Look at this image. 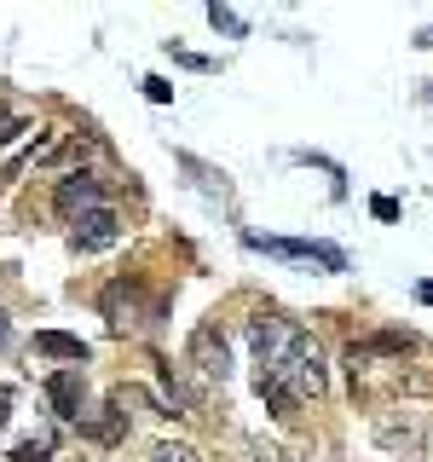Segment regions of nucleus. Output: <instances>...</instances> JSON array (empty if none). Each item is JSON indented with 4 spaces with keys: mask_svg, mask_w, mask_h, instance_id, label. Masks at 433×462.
<instances>
[{
    "mask_svg": "<svg viewBox=\"0 0 433 462\" xmlns=\"http://www.w3.org/2000/svg\"><path fill=\"white\" fill-rule=\"evenodd\" d=\"M260 375H278V382L289 387L295 399H318L329 387V370H324V353H318V341L307 336V329H295V341H289V353L278 358L272 370H260Z\"/></svg>",
    "mask_w": 433,
    "mask_h": 462,
    "instance_id": "obj_1",
    "label": "nucleus"
},
{
    "mask_svg": "<svg viewBox=\"0 0 433 462\" xmlns=\"http://www.w3.org/2000/svg\"><path fill=\"white\" fill-rule=\"evenodd\" d=\"M76 249L81 254H105V249H115L122 243V214L110 208V202H98V208H87V214H76Z\"/></svg>",
    "mask_w": 433,
    "mask_h": 462,
    "instance_id": "obj_2",
    "label": "nucleus"
},
{
    "mask_svg": "<svg viewBox=\"0 0 433 462\" xmlns=\"http://www.w3.org/2000/svg\"><path fill=\"white\" fill-rule=\"evenodd\" d=\"M375 445L393 457H422V422L416 416H375Z\"/></svg>",
    "mask_w": 433,
    "mask_h": 462,
    "instance_id": "obj_3",
    "label": "nucleus"
},
{
    "mask_svg": "<svg viewBox=\"0 0 433 462\" xmlns=\"http://www.w3.org/2000/svg\"><path fill=\"white\" fill-rule=\"evenodd\" d=\"M185 353H191V365L208 375V382H226L231 375V358H226V336L214 324H202L197 336H191V346H185Z\"/></svg>",
    "mask_w": 433,
    "mask_h": 462,
    "instance_id": "obj_4",
    "label": "nucleus"
},
{
    "mask_svg": "<svg viewBox=\"0 0 433 462\" xmlns=\"http://www.w3.org/2000/svg\"><path fill=\"white\" fill-rule=\"evenodd\" d=\"M346 370H353V393L375 382V365H370L364 353H358V346L346 353ZM382 382H387V387H410V393H428V375H416V370H399V365H393V370H382Z\"/></svg>",
    "mask_w": 433,
    "mask_h": 462,
    "instance_id": "obj_5",
    "label": "nucleus"
},
{
    "mask_svg": "<svg viewBox=\"0 0 433 462\" xmlns=\"http://www.w3.org/2000/svg\"><path fill=\"white\" fill-rule=\"evenodd\" d=\"M52 202H58V214H87V208H98V180L93 173H69V180H58V191H52Z\"/></svg>",
    "mask_w": 433,
    "mask_h": 462,
    "instance_id": "obj_6",
    "label": "nucleus"
},
{
    "mask_svg": "<svg viewBox=\"0 0 433 462\" xmlns=\"http://www.w3.org/2000/svg\"><path fill=\"white\" fill-rule=\"evenodd\" d=\"M47 399H52L58 416H81V375L76 370H58L52 382H47Z\"/></svg>",
    "mask_w": 433,
    "mask_h": 462,
    "instance_id": "obj_7",
    "label": "nucleus"
},
{
    "mask_svg": "<svg viewBox=\"0 0 433 462\" xmlns=\"http://www.w3.org/2000/svg\"><path fill=\"white\" fill-rule=\"evenodd\" d=\"M35 353H47V358H69V365H87V346L76 336H58V329H41L35 336Z\"/></svg>",
    "mask_w": 433,
    "mask_h": 462,
    "instance_id": "obj_8",
    "label": "nucleus"
},
{
    "mask_svg": "<svg viewBox=\"0 0 433 462\" xmlns=\"http://www.w3.org/2000/svg\"><path fill=\"white\" fill-rule=\"evenodd\" d=\"M151 462H202L197 445H185V439H156L151 445Z\"/></svg>",
    "mask_w": 433,
    "mask_h": 462,
    "instance_id": "obj_9",
    "label": "nucleus"
},
{
    "mask_svg": "<svg viewBox=\"0 0 433 462\" xmlns=\"http://www.w3.org/2000/svg\"><path fill=\"white\" fill-rule=\"evenodd\" d=\"M208 23L220 29V35H231V41H243V35H249V23H243V18H237V12H231V6H220V0H214V6H208Z\"/></svg>",
    "mask_w": 433,
    "mask_h": 462,
    "instance_id": "obj_10",
    "label": "nucleus"
},
{
    "mask_svg": "<svg viewBox=\"0 0 433 462\" xmlns=\"http://www.w3.org/2000/svg\"><path fill=\"white\" fill-rule=\"evenodd\" d=\"M12 462H52V433H41V439H23V445H12Z\"/></svg>",
    "mask_w": 433,
    "mask_h": 462,
    "instance_id": "obj_11",
    "label": "nucleus"
},
{
    "mask_svg": "<svg viewBox=\"0 0 433 462\" xmlns=\"http://www.w3.org/2000/svg\"><path fill=\"white\" fill-rule=\"evenodd\" d=\"M139 87H144V98H151V105H168V98H173V87H168L162 76H144Z\"/></svg>",
    "mask_w": 433,
    "mask_h": 462,
    "instance_id": "obj_12",
    "label": "nucleus"
},
{
    "mask_svg": "<svg viewBox=\"0 0 433 462\" xmlns=\"http://www.w3.org/2000/svg\"><path fill=\"white\" fill-rule=\"evenodd\" d=\"M18 134H29V122H23V116H0V151H6V144L18 139Z\"/></svg>",
    "mask_w": 433,
    "mask_h": 462,
    "instance_id": "obj_13",
    "label": "nucleus"
},
{
    "mask_svg": "<svg viewBox=\"0 0 433 462\" xmlns=\"http://www.w3.org/2000/svg\"><path fill=\"white\" fill-rule=\"evenodd\" d=\"M254 462H295V457H283V451H272V445H260V451H254Z\"/></svg>",
    "mask_w": 433,
    "mask_h": 462,
    "instance_id": "obj_14",
    "label": "nucleus"
},
{
    "mask_svg": "<svg viewBox=\"0 0 433 462\" xmlns=\"http://www.w3.org/2000/svg\"><path fill=\"white\" fill-rule=\"evenodd\" d=\"M6 422H12V393L0 387V428H6Z\"/></svg>",
    "mask_w": 433,
    "mask_h": 462,
    "instance_id": "obj_15",
    "label": "nucleus"
},
{
    "mask_svg": "<svg viewBox=\"0 0 433 462\" xmlns=\"http://www.w3.org/2000/svg\"><path fill=\"white\" fill-rule=\"evenodd\" d=\"M416 300H422V307H433V283H416Z\"/></svg>",
    "mask_w": 433,
    "mask_h": 462,
    "instance_id": "obj_16",
    "label": "nucleus"
},
{
    "mask_svg": "<svg viewBox=\"0 0 433 462\" xmlns=\"http://www.w3.org/2000/svg\"><path fill=\"white\" fill-rule=\"evenodd\" d=\"M6 336H12V324H6V312H0V346H6Z\"/></svg>",
    "mask_w": 433,
    "mask_h": 462,
    "instance_id": "obj_17",
    "label": "nucleus"
}]
</instances>
